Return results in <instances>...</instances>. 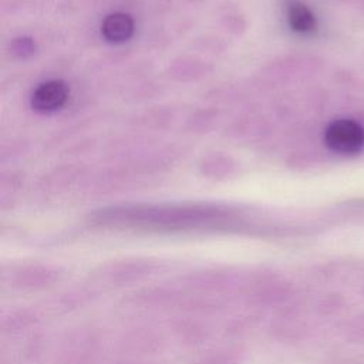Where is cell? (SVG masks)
Masks as SVG:
<instances>
[{
	"label": "cell",
	"mask_w": 364,
	"mask_h": 364,
	"mask_svg": "<svg viewBox=\"0 0 364 364\" xmlns=\"http://www.w3.org/2000/svg\"><path fill=\"white\" fill-rule=\"evenodd\" d=\"M68 97V90L64 81L51 80L38 85L31 95V107L41 114H50L60 109Z\"/></svg>",
	"instance_id": "2"
},
{
	"label": "cell",
	"mask_w": 364,
	"mask_h": 364,
	"mask_svg": "<svg viewBox=\"0 0 364 364\" xmlns=\"http://www.w3.org/2000/svg\"><path fill=\"white\" fill-rule=\"evenodd\" d=\"M34 51V43L30 38H18L14 43V53L26 57L28 54H33Z\"/></svg>",
	"instance_id": "5"
},
{
	"label": "cell",
	"mask_w": 364,
	"mask_h": 364,
	"mask_svg": "<svg viewBox=\"0 0 364 364\" xmlns=\"http://www.w3.org/2000/svg\"><path fill=\"white\" fill-rule=\"evenodd\" d=\"M324 142L334 152L357 154L364 146V128L354 119L333 121L324 131Z\"/></svg>",
	"instance_id": "1"
},
{
	"label": "cell",
	"mask_w": 364,
	"mask_h": 364,
	"mask_svg": "<svg viewBox=\"0 0 364 364\" xmlns=\"http://www.w3.org/2000/svg\"><path fill=\"white\" fill-rule=\"evenodd\" d=\"M287 21L290 28L299 34H310L317 27V21L311 10L297 0H293L287 7Z\"/></svg>",
	"instance_id": "4"
},
{
	"label": "cell",
	"mask_w": 364,
	"mask_h": 364,
	"mask_svg": "<svg viewBox=\"0 0 364 364\" xmlns=\"http://www.w3.org/2000/svg\"><path fill=\"white\" fill-rule=\"evenodd\" d=\"M101 33L108 43H124L129 40L134 33V21L131 16L125 13H112L104 18Z\"/></svg>",
	"instance_id": "3"
}]
</instances>
